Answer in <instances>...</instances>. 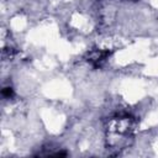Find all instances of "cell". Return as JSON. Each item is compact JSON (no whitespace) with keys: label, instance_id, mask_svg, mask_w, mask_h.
Here are the masks:
<instances>
[{"label":"cell","instance_id":"obj_1","mask_svg":"<svg viewBox=\"0 0 158 158\" xmlns=\"http://www.w3.org/2000/svg\"><path fill=\"white\" fill-rule=\"evenodd\" d=\"M136 132V121L130 115L111 117L106 125V143L110 149L121 151L131 144Z\"/></svg>","mask_w":158,"mask_h":158}]
</instances>
